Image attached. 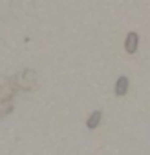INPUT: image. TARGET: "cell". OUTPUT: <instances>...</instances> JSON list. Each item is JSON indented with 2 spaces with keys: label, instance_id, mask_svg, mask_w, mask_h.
I'll return each mask as SVG.
<instances>
[{
  "label": "cell",
  "instance_id": "1",
  "mask_svg": "<svg viewBox=\"0 0 150 155\" xmlns=\"http://www.w3.org/2000/svg\"><path fill=\"white\" fill-rule=\"evenodd\" d=\"M137 42H139V37H137V33H128V37H126V42H124V49L128 51V53H135V49H137Z\"/></svg>",
  "mask_w": 150,
  "mask_h": 155
},
{
  "label": "cell",
  "instance_id": "2",
  "mask_svg": "<svg viewBox=\"0 0 150 155\" xmlns=\"http://www.w3.org/2000/svg\"><path fill=\"white\" fill-rule=\"evenodd\" d=\"M126 91H128V79H126V77H119V81L115 82V93L121 97Z\"/></svg>",
  "mask_w": 150,
  "mask_h": 155
},
{
  "label": "cell",
  "instance_id": "3",
  "mask_svg": "<svg viewBox=\"0 0 150 155\" xmlns=\"http://www.w3.org/2000/svg\"><path fill=\"white\" fill-rule=\"evenodd\" d=\"M101 111H94L90 117H88V120H86V126L90 128V130H94V128H97V124L101 122Z\"/></svg>",
  "mask_w": 150,
  "mask_h": 155
}]
</instances>
